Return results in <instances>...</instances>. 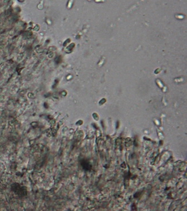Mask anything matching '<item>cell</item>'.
<instances>
[{
    "label": "cell",
    "mask_w": 187,
    "mask_h": 211,
    "mask_svg": "<svg viewBox=\"0 0 187 211\" xmlns=\"http://www.w3.org/2000/svg\"><path fill=\"white\" fill-rule=\"evenodd\" d=\"M12 190L15 192L18 195H21V196H24L27 195V190L26 189H24V188L23 186H21L19 184H14L12 185L11 187Z\"/></svg>",
    "instance_id": "obj_1"
}]
</instances>
